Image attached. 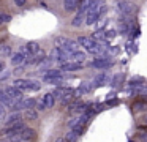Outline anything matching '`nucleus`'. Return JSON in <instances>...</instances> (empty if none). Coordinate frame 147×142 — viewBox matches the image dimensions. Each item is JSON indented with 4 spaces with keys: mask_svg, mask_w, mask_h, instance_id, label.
I'll return each instance as SVG.
<instances>
[{
    "mask_svg": "<svg viewBox=\"0 0 147 142\" xmlns=\"http://www.w3.org/2000/svg\"><path fill=\"white\" fill-rule=\"evenodd\" d=\"M87 120H89V115L87 114H82V115L79 117H74V118H71L70 122H68V128L71 129V131L78 133V134H81L84 129V126H86Z\"/></svg>",
    "mask_w": 147,
    "mask_h": 142,
    "instance_id": "nucleus-3",
    "label": "nucleus"
},
{
    "mask_svg": "<svg viewBox=\"0 0 147 142\" xmlns=\"http://www.w3.org/2000/svg\"><path fill=\"white\" fill-rule=\"evenodd\" d=\"M24 62H27V60H26V55H24V54H21V52H16V54H13V55H11V63H13L14 66H19V65H22Z\"/></svg>",
    "mask_w": 147,
    "mask_h": 142,
    "instance_id": "nucleus-17",
    "label": "nucleus"
},
{
    "mask_svg": "<svg viewBox=\"0 0 147 142\" xmlns=\"http://www.w3.org/2000/svg\"><path fill=\"white\" fill-rule=\"evenodd\" d=\"M67 52H70V54H76V52H79V43L78 41H71V40H68V43L65 44V46H62Z\"/></svg>",
    "mask_w": 147,
    "mask_h": 142,
    "instance_id": "nucleus-12",
    "label": "nucleus"
},
{
    "mask_svg": "<svg viewBox=\"0 0 147 142\" xmlns=\"http://www.w3.org/2000/svg\"><path fill=\"white\" fill-rule=\"evenodd\" d=\"M11 21V16L7 14V13H0V24H7V22Z\"/></svg>",
    "mask_w": 147,
    "mask_h": 142,
    "instance_id": "nucleus-26",
    "label": "nucleus"
},
{
    "mask_svg": "<svg viewBox=\"0 0 147 142\" xmlns=\"http://www.w3.org/2000/svg\"><path fill=\"white\" fill-rule=\"evenodd\" d=\"M5 93H7L13 101H18V103L24 100V98H22V92H21L19 88H16L14 85H8V87H5Z\"/></svg>",
    "mask_w": 147,
    "mask_h": 142,
    "instance_id": "nucleus-6",
    "label": "nucleus"
},
{
    "mask_svg": "<svg viewBox=\"0 0 147 142\" xmlns=\"http://www.w3.org/2000/svg\"><path fill=\"white\" fill-rule=\"evenodd\" d=\"M111 65H112V60L108 59V57H98V59H95V60L92 62V66H93V68H100V69L109 68Z\"/></svg>",
    "mask_w": 147,
    "mask_h": 142,
    "instance_id": "nucleus-9",
    "label": "nucleus"
},
{
    "mask_svg": "<svg viewBox=\"0 0 147 142\" xmlns=\"http://www.w3.org/2000/svg\"><path fill=\"white\" fill-rule=\"evenodd\" d=\"M78 43H79L81 46L86 47V49L89 50V52H92V50L95 49L96 46H98V43H96V41L93 40V38H90V36H81L79 40H78Z\"/></svg>",
    "mask_w": 147,
    "mask_h": 142,
    "instance_id": "nucleus-7",
    "label": "nucleus"
},
{
    "mask_svg": "<svg viewBox=\"0 0 147 142\" xmlns=\"http://www.w3.org/2000/svg\"><path fill=\"white\" fill-rule=\"evenodd\" d=\"M114 36H115V32L114 30H111V32H108V33H106V40H112Z\"/></svg>",
    "mask_w": 147,
    "mask_h": 142,
    "instance_id": "nucleus-30",
    "label": "nucleus"
},
{
    "mask_svg": "<svg viewBox=\"0 0 147 142\" xmlns=\"http://www.w3.org/2000/svg\"><path fill=\"white\" fill-rule=\"evenodd\" d=\"M142 106H144L142 103H134V104H133V109H134V110H139Z\"/></svg>",
    "mask_w": 147,
    "mask_h": 142,
    "instance_id": "nucleus-32",
    "label": "nucleus"
},
{
    "mask_svg": "<svg viewBox=\"0 0 147 142\" xmlns=\"http://www.w3.org/2000/svg\"><path fill=\"white\" fill-rule=\"evenodd\" d=\"M0 54H2V55H10L11 54V49H10V46H0Z\"/></svg>",
    "mask_w": 147,
    "mask_h": 142,
    "instance_id": "nucleus-27",
    "label": "nucleus"
},
{
    "mask_svg": "<svg viewBox=\"0 0 147 142\" xmlns=\"http://www.w3.org/2000/svg\"><path fill=\"white\" fill-rule=\"evenodd\" d=\"M82 66V63H76V62H68L65 65H62V71H76Z\"/></svg>",
    "mask_w": 147,
    "mask_h": 142,
    "instance_id": "nucleus-18",
    "label": "nucleus"
},
{
    "mask_svg": "<svg viewBox=\"0 0 147 142\" xmlns=\"http://www.w3.org/2000/svg\"><path fill=\"white\" fill-rule=\"evenodd\" d=\"M79 5H81V3L76 2V0H65V2H63V8L67 9V11H74Z\"/></svg>",
    "mask_w": 147,
    "mask_h": 142,
    "instance_id": "nucleus-19",
    "label": "nucleus"
},
{
    "mask_svg": "<svg viewBox=\"0 0 147 142\" xmlns=\"http://www.w3.org/2000/svg\"><path fill=\"white\" fill-rule=\"evenodd\" d=\"M52 95H54V98H59V100L62 101L63 98L74 95V90L73 88H67V87H57L54 92H52Z\"/></svg>",
    "mask_w": 147,
    "mask_h": 142,
    "instance_id": "nucleus-8",
    "label": "nucleus"
},
{
    "mask_svg": "<svg viewBox=\"0 0 147 142\" xmlns=\"http://www.w3.org/2000/svg\"><path fill=\"white\" fill-rule=\"evenodd\" d=\"M0 103L3 104V106H14V104H16L7 93H5L3 88H0Z\"/></svg>",
    "mask_w": 147,
    "mask_h": 142,
    "instance_id": "nucleus-16",
    "label": "nucleus"
},
{
    "mask_svg": "<svg viewBox=\"0 0 147 142\" xmlns=\"http://www.w3.org/2000/svg\"><path fill=\"white\" fill-rule=\"evenodd\" d=\"M14 87L19 88L21 92L24 90H29V92H38L40 88H41V85H40L38 81H32V79H16V81L13 82Z\"/></svg>",
    "mask_w": 147,
    "mask_h": 142,
    "instance_id": "nucleus-2",
    "label": "nucleus"
},
{
    "mask_svg": "<svg viewBox=\"0 0 147 142\" xmlns=\"http://www.w3.org/2000/svg\"><path fill=\"white\" fill-rule=\"evenodd\" d=\"M84 14L86 13H81V11H78V14L73 17V21H71V25L73 27H79L81 24H82V21H84Z\"/></svg>",
    "mask_w": 147,
    "mask_h": 142,
    "instance_id": "nucleus-21",
    "label": "nucleus"
},
{
    "mask_svg": "<svg viewBox=\"0 0 147 142\" xmlns=\"http://www.w3.org/2000/svg\"><path fill=\"white\" fill-rule=\"evenodd\" d=\"M71 60H74L76 63H82L84 60H86V52H82V50H79V52L73 54V55H71Z\"/></svg>",
    "mask_w": 147,
    "mask_h": 142,
    "instance_id": "nucleus-23",
    "label": "nucleus"
},
{
    "mask_svg": "<svg viewBox=\"0 0 147 142\" xmlns=\"http://www.w3.org/2000/svg\"><path fill=\"white\" fill-rule=\"evenodd\" d=\"M62 76H63V73H62V69H48V71L43 74V81L46 82V84H60L62 81Z\"/></svg>",
    "mask_w": 147,
    "mask_h": 142,
    "instance_id": "nucleus-4",
    "label": "nucleus"
},
{
    "mask_svg": "<svg viewBox=\"0 0 147 142\" xmlns=\"http://www.w3.org/2000/svg\"><path fill=\"white\" fill-rule=\"evenodd\" d=\"M26 47H27V52L30 54V57L41 54V47H40V44H38V43H35V41H30V43H27V44H26Z\"/></svg>",
    "mask_w": 147,
    "mask_h": 142,
    "instance_id": "nucleus-11",
    "label": "nucleus"
},
{
    "mask_svg": "<svg viewBox=\"0 0 147 142\" xmlns=\"http://www.w3.org/2000/svg\"><path fill=\"white\" fill-rule=\"evenodd\" d=\"M54 142H67V141H65V139L63 137H57V139H55V141Z\"/></svg>",
    "mask_w": 147,
    "mask_h": 142,
    "instance_id": "nucleus-35",
    "label": "nucleus"
},
{
    "mask_svg": "<svg viewBox=\"0 0 147 142\" xmlns=\"http://www.w3.org/2000/svg\"><path fill=\"white\" fill-rule=\"evenodd\" d=\"M93 87V84H90V82H82V84L79 85V88H78V93H87V92H90Z\"/></svg>",
    "mask_w": 147,
    "mask_h": 142,
    "instance_id": "nucleus-22",
    "label": "nucleus"
},
{
    "mask_svg": "<svg viewBox=\"0 0 147 142\" xmlns=\"http://www.w3.org/2000/svg\"><path fill=\"white\" fill-rule=\"evenodd\" d=\"M24 117H26V120H36L38 118V114H36L35 109H30V110L24 112Z\"/></svg>",
    "mask_w": 147,
    "mask_h": 142,
    "instance_id": "nucleus-24",
    "label": "nucleus"
},
{
    "mask_svg": "<svg viewBox=\"0 0 147 142\" xmlns=\"http://www.w3.org/2000/svg\"><path fill=\"white\" fill-rule=\"evenodd\" d=\"M8 76H10V73H5V74H2V76H0V79H7Z\"/></svg>",
    "mask_w": 147,
    "mask_h": 142,
    "instance_id": "nucleus-36",
    "label": "nucleus"
},
{
    "mask_svg": "<svg viewBox=\"0 0 147 142\" xmlns=\"http://www.w3.org/2000/svg\"><path fill=\"white\" fill-rule=\"evenodd\" d=\"M14 109H24V110H30V109H35L36 107V101L33 100V98H24L22 101H19V103L14 104Z\"/></svg>",
    "mask_w": 147,
    "mask_h": 142,
    "instance_id": "nucleus-5",
    "label": "nucleus"
},
{
    "mask_svg": "<svg viewBox=\"0 0 147 142\" xmlns=\"http://www.w3.org/2000/svg\"><path fill=\"white\" fill-rule=\"evenodd\" d=\"M5 68V65H3V63H2V62H0V71H2V69H3Z\"/></svg>",
    "mask_w": 147,
    "mask_h": 142,
    "instance_id": "nucleus-37",
    "label": "nucleus"
},
{
    "mask_svg": "<svg viewBox=\"0 0 147 142\" xmlns=\"http://www.w3.org/2000/svg\"><path fill=\"white\" fill-rule=\"evenodd\" d=\"M14 5H16V6H24V5H26V2H24V0H16Z\"/></svg>",
    "mask_w": 147,
    "mask_h": 142,
    "instance_id": "nucleus-33",
    "label": "nucleus"
},
{
    "mask_svg": "<svg viewBox=\"0 0 147 142\" xmlns=\"http://www.w3.org/2000/svg\"><path fill=\"white\" fill-rule=\"evenodd\" d=\"M106 9H108V6H106L105 3H101V2H92V6L89 8L87 16H86V24L87 25H93L96 21H98L100 16L106 11Z\"/></svg>",
    "mask_w": 147,
    "mask_h": 142,
    "instance_id": "nucleus-1",
    "label": "nucleus"
},
{
    "mask_svg": "<svg viewBox=\"0 0 147 142\" xmlns=\"http://www.w3.org/2000/svg\"><path fill=\"white\" fill-rule=\"evenodd\" d=\"M133 8L134 6L131 5V3H128V2H117V9L122 11L123 14H130V13L133 11Z\"/></svg>",
    "mask_w": 147,
    "mask_h": 142,
    "instance_id": "nucleus-15",
    "label": "nucleus"
},
{
    "mask_svg": "<svg viewBox=\"0 0 147 142\" xmlns=\"http://www.w3.org/2000/svg\"><path fill=\"white\" fill-rule=\"evenodd\" d=\"M3 117H5V106L0 103V120L3 118Z\"/></svg>",
    "mask_w": 147,
    "mask_h": 142,
    "instance_id": "nucleus-31",
    "label": "nucleus"
},
{
    "mask_svg": "<svg viewBox=\"0 0 147 142\" xmlns=\"http://www.w3.org/2000/svg\"><path fill=\"white\" fill-rule=\"evenodd\" d=\"M106 82H108V73H98V74L93 77V84L96 85V87H101V85H105Z\"/></svg>",
    "mask_w": 147,
    "mask_h": 142,
    "instance_id": "nucleus-14",
    "label": "nucleus"
},
{
    "mask_svg": "<svg viewBox=\"0 0 147 142\" xmlns=\"http://www.w3.org/2000/svg\"><path fill=\"white\" fill-rule=\"evenodd\" d=\"M78 137H79V134H78V133L70 131V133H67V136H65V141H67V142H76Z\"/></svg>",
    "mask_w": 147,
    "mask_h": 142,
    "instance_id": "nucleus-25",
    "label": "nucleus"
},
{
    "mask_svg": "<svg viewBox=\"0 0 147 142\" xmlns=\"http://www.w3.org/2000/svg\"><path fill=\"white\" fill-rule=\"evenodd\" d=\"M35 109H36V110H45V109H46V106H45V103H43V100L40 101L38 104H36V107H35Z\"/></svg>",
    "mask_w": 147,
    "mask_h": 142,
    "instance_id": "nucleus-29",
    "label": "nucleus"
},
{
    "mask_svg": "<svg viewBox=\"0 0 147 142\" xmlns=\"http://www.w3.org/2000/svg\"><path fill=\"white\" fill-rule=\"evenodd\" d=\"M35 139H36L35 129H32V128H24L22 129V133H21V141L30 142V141H35Z\"/></svg>",
    "mask_w": 147,
    "mask_h": 142,
    "instance_id": "nucleus-10",
    "label": "nucleus"
},
{
    "mask_svg": "<svg viewBox=\"0 0 147 142\" xmlns=\"http://www.w3.org/2000/svg\"><path fill=\"white\" fill-rule=\"evenodd\" d=\"M122 81H123V74H115L114 79H112V85H117L119 82H122Z\"/></svg>",
    "mask_w": 147,
    "mask_h": 142,
    "instance_id": "nucleus-28",
    "label": "nucleus"
},
{
    "mask_svg": "<svg viewBox=\"0 0 147 142\" xmlns=\"http://www.w3.org/2000/svg\"><path fill=\"white\" fill-rule=\"evenodd\" d=\"M19 120H21V114L19 112H14V114H11V115L5 120V126L10 128V126H13V125H18V123H21Z\"/></svg>",
    "mask_w": 147,
    "mask_h": 142,
    "instance_id": "nucleus-13",
    "label": "nucleus"
},
{
    "mask_svg": "<svg viewBox=\"0 0 147 142\" xmlns=\"http://www.w3.org/2000/svg\"><path fill=\"white\" fill-rule=\"evenodd\" d=\"M109 106H115V104H119V100H112V101H109Z\"/></svg>",
    "mask_w": 147,
    "mask_h": 142,
    "instance_id": "nucleus-34",
    "label": "nucleus"
},
{
    "mask_svg": "<svg viewBox=\"0 0 147 142\" xmlns=\"http://www.w3.org/2000/svg\"><path fill=\"white\" fill-rule=\"evenodd\" d=\"M54 95L52 93H46L45 96H43V103H45V106H46V109H51L52 106H54Z\"/></svg>",
    "mask_w": 147,
    "mask_h": 142,
    "instance_id": "nucleus-20",
    "label": "nucleus"
}]
</instances>
